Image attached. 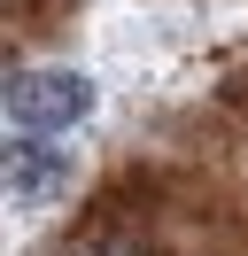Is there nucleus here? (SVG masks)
<instances>
[{
    "instance_id": "obj_1",
    "label": "nucleus",
    "mask_w": 248,
    "mask_h": 256,
    "mask_svg": "<svg viewBox=\"0 0 248 256\" xmlns=\"http://www.w3.org/2000/svg\"><path fill=\"white\" fill-rule=\"evenodd\" d=\"M78 116H93V86L78 70H8V132L46 140Z\"/></svg>"
},
{
    "instance_id": "obj_2",
    "label": "nucleus",
    "mask_w": 248,
    "mask_h": 256,
    "mask_svg": "<svg viewBox=\"0 0 248 256\" xmlns=\"http://www.w3.org/2000/svg\"><path fill=\"white\" fill-rule=\"evenodd\" d=\"M62 186H70V156H62V148H39V140L8 148V202H16V210L54 202Z\"/></svg>"
}]
</instances>
